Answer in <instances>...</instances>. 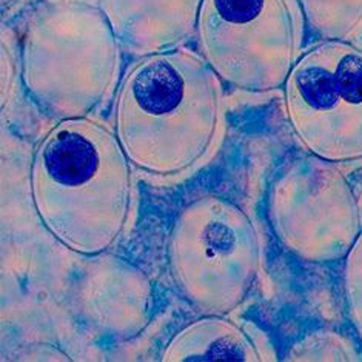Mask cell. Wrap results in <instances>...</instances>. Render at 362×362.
<instances>
[{"label": "cell", "instance_id": "1", "mask_svg": "<svg viewBox=\"0 0 362 362\" xmlns=\"http://www.w3.org/2000/svg\"><path fill=\"white\" fill-rule=\"evenodd\" d=\"M221 77L194 51L144 56L119 85L113 130L133 165L146 175L188 173L210 156L222 133Z\"/></svg>", "mask_w": 362, "mask_h": 362}, {"label": "cell", "instance_id": "2", "mask_svg": "<svg viewBox=\"0 0 362 362\" xmlns=\"http://www.w3.org/2000/svg\"><path fill=\"white\" fill-rule=\"evenodd\" d=\"M132 165L108 125L91 117L56 122L30 168L31 199L49 235L88 257L113 247L133 209Z\"/></svg>", "mask_w": 362, "mask_h": 362}, {"label": "cell", "instance_id": "3", "mask_svg": "<svg viewBox=\"0 0 362 362\" xmlns=\"http://www.w3.org/2000/svg\"><path fill=\"white\" fill-rule=\"evenodd\" d=\"M120 48L96 2L42 0L22 31V83L56 122L88 117L116 85Z\"/></svg>", "mask_w": 362, "mask_h": 362}, {"label": "cell", "instance_id": "4", "mask_svg": "<svg viewBox=\"0 0 362 362\" xmlns=\"http://www.w3.org/2000/svg\"><path fill=\"white\" fill-rule=\"evenodd\" d=\"M171 279L202 315H228L244 304L262 270V247L252 218L216 194L196 197L170 230Z\"/></svg>", "mask_w": 362, "mask_h": 362}, {"label": "cell", "instance_id": "5", "mask_svg": "<svg viewBox=\"0 0 362 362\" xmlns=\"http://www.w3.org/2000/svg\"><path fill=\"white\" fill-rule=\"evenodd\" d=\"M299 0H202L197 45L222 82L265 93L284 87L300 57Z\"/></svg>", "mask_w": 362, "mask_h": 362}, {"label": "cell", "instance_id": "6", "mask_svg": "<svg viewBox=\"0 0 362 362\" xmlns=\"http://www.w3.org/2000/svg\"><path fill=\"white\" fill-rule=\"evenodd\" d=\"M293 133L313 156L362 160V42L324 39L298 59L284 83Z\"/></svg>", "mask_w": 362, "mask_h": 362}, {"label": "cell", "instance_id": "7", "mask_svg": "<svg viewBox=\"0 0 362 362\" xmlns=\"http://www.w3.org/2000/svg\"><path fill=\"white\" fill-rule=\"evenodd\" d=\"M269 221L282 247L298 259H344L361 235L358 196L339 163L313 154L293 159L273 180Z\"/></svg>", "mask_w": 362, "mask_h": 362}, {"label": "cell", "instance_id": "8", "mask_svg": "<svg viewBox=\"0 0 362 362\" xmlns=\"http://www.w3.org/2000/svg\"><path fill=\"white\" fill-rule=\"evenodd\" d=\"M151 288L145 276L124 261L102 262L90 270L76 296L91 327L108 336L128 338L148 324Z\"/></svg>", "mask_w": 362, "mask_h": 362}, {"label": "cell", "instance_id": "9", "mask_svg": "<svg viewBox=\"0 0 362 362\" xmlns=\"http://www.w3.org/2000/svg\"><path fill=\"white\" fill-rule=\"evenodd\" d=\"M122 48L142 56L177 48L196 31L202 0H96Z\"/></svg>", "mask_w": 362, "mask_h": 362}, {"label": "cell", "instance_id": "10", "mask_svg": "<svg viewBox=\"0 0 362 362\" xmlns=\"http://www.w3.org/2000/svg\"><path fill=\"white\" fill-rule=\"evenodd\" d=\"M163 361H269L276 359L270 350H262L256 334L248 327L226 317L205 315L173 336L162 355Z\"/></svg>", "mask_w": 362, "mask_h": 362}, {"label": "cell", "instance_id": "11", "mask_svg": "<svg viewBox=\"0 0 362 362\" xmlns=\"http://www.w3.org/2000/svg\"><path fill=\"white\" fill-rule=\"evenodd\" d=\"M305 23L324 39L346 40L362 28V0H299Z\"/></svg>", "mask_w": 362, "mask_h": 362}, {"label": "cell", "instance_id": "12", "mask_svg": "<svg viewBox=\"0 0 362 362\" xmlns=\"http://www.w3.org/2000/svg\"><path fill=\"white\" fill-rule=\"evenodd\" d=\"M290 361H362L361 351L346 336L334 332L307 334L288 353Z\"/></svg>", "mask_w": 362, "mask_h": 362}, {"label": "cell", "instance_id": "13", "mask_svg": "<svg viewBox=\"0 0 362 362\" xmlns=\"http://www.w3.org/2000/svg\"><path fill=\"white\" fill-rule=\"evenodd\" d=\"M344 296L350 322L362 342V231L346 256Z\"/></svg>", "mask_w": 362, "mask_h": 362}, {"label": "cell", "instance_id": "14", "mask_svg": "<svg viewBox=\"0 0 362 362\" xmlns=\"http://www.w3.org/2000/svg\"><path fill=\"white\" fill-rule=\"evenodd\" d=\"M21 2H22V0H0V5H2V11H8Z\"/></svg>", "mask_w": 362, "mask_h": 362}]
</instances>
